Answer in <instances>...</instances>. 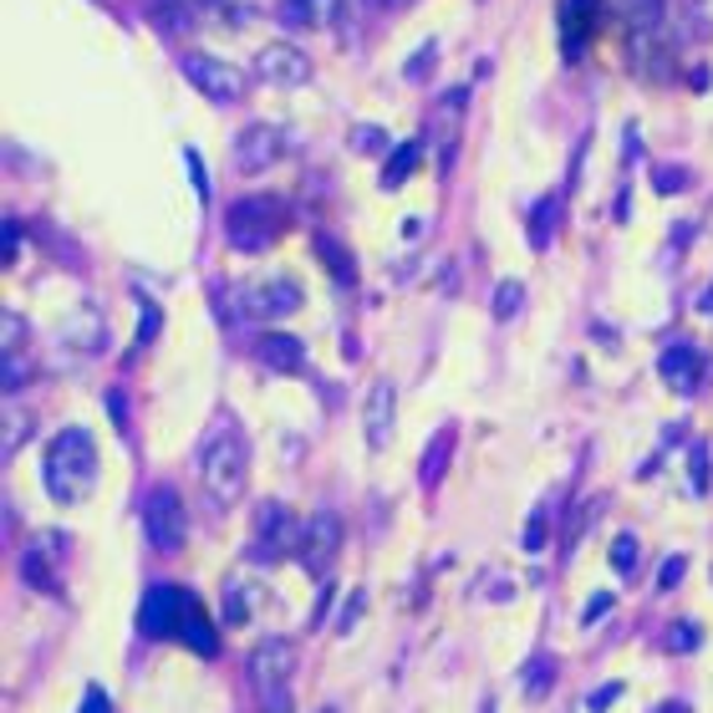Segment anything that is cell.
I'll use <instances>...</instances> for the list:
<instances>
[{
    "label": "cell",
    "mask_w": 713,
    "mask_h": 713,
    "mask_svg": "<svg viewBox=\"0 0 713 713\" xmlns=\"http://www.w3.org/2000/svg\"><path fill=\"white\" fill-rule=\"evenodd\" d=\"M97 479V444L87 428H61L47 448V489L57 505H77Z\"/></svg>",
    "instance_id": "obj_2"
},
{
    "label": "cell",
    "mask_w": 713,
    "mask_h": 713,
    "mask_svg": "<svg viewBox=\"0 0 713 713\" xmlns=\"http://www.w3.org/2000/svg\"><path fill=\"white\" fill-rule=\"evenodd\" d=\"M657 377H663L673 393H699L703 377H709V357H703V347H693V341H673V347H663V357H657Z\"/></svg>",
    "instance_id": "obj_12"
},
{
    "label": "cell",
    "mask_w": 713,
    "mask_h": 713,
    "mask_svg": "<svg viewBox=\"0 0 713 713\" xmlns=\"http://www.w3.org/2000/svg\"><path fill=\"white\" fill-rule=\"evenodd\" d=\"M286 219L290 215L276 194H245V199H235V205L225 209V235H230L235 250L260 255L286 235Z\"/></svg>",
    "instance_id": "obj_3"
},
{
    "label": "cell",
    "mask_w": 713,
    "mask_h": 713,
    "mask_svg": "<svg viewBox=\"0 0 713 713\" xmlns=\"http://www.w3.org/2000/svg\"><path fill=\"white\" fill-rule=\"evenodd\" d=\"M606 606H612V596H606V592H596V596H592V606H586V622L606 617Z\"/></svg>",
    "instance_id": "obj_43"
},
{
    "label": "cell",
    "mask_w": 713,
    "mask_h": 713,
    "mask_svg": "<svg viewBox=\"0 0 713 713\" xmlns=\"http://www.w3.org/2000/svg\"><path fill=\"white\" fill-rule=\"evenodd\" d=\"M301 535H306V525L296 521L280 499H266V505H260V521H255V556H260V566L280 561L286 551H301Z\"/></svg>",
    "instance_id": "obj_8"
},
{
    "label": "cell",
    "mask_w": 713,
    "mask_h": 713,
    "mask_svg": "<svg viewBox=\"0 0 713 713\" xmlns=\"http://www.w3.org/2000/svg\"><path fill=\"white\" fill-rule=\"evenodd\" d=\"M26 428H31V418H26V413L16 408V403H6V448H0V454H6V459H11L16 448L26 444Z\"/></svg>",
    "instance_id": "obj_29"
},
{
    "label": "cell",
    "mask_w": 713,
    "mask_h": 713,
    "mask_svg": "<svg viewBox=\"0 0 713 713\" xmlns=\"http://www.w3.org/2000/svg\"><path fill=\"white\" fill-rule=\"evenodd\" d=\"M255 77L266 87H306L311 82V57L301 47H290V41H270L255 57Z\"/></svg>",
    "instance_id": "obj_10"
},
{
    "label": "cell",
    "mask_w": 713,
    "mask_h": 713,
    "mask_svg": "<svg viewBox=\"0 0 713 713\" xmlns=\"http://www.w3.org/2000/svg\"><path fill=\"white\" fill-rule=\"evenodd\" d=\"M337 551H341V521L331 509H321V515L306 521V535H301V551H296V556H301V566L311 571V576H327Z\"/></svg>",
    "instance_id": "obj_13"
},
{
    "label": "cell",
    "mask_w": 713,
    "mask_h": 713,
    "mask_svg": "<svg viewBox=\"0 0 713 713\" xmlns=\"http://www.w3.org/2000/svg\"><path fill=\"white\" fill-rule=\"evenodd\" d=\"M683 571H689V561H683V556H667V566H663V586H677V581H683Z\"/></svg>",
    "instance_id": "obj_42"
},
{
    "label": "cell",
    "mask_w": 713,
    "mask_h": 713,
    "mask_svg": "<svg viewBox=\"0 0 713 713\" xmlns=\"http://www.w3.org/2000/svg\"><path fill=\"white\" fill-rule=\"evenodd\" d=\"M82 713H112L108 693H102V689H87V699H82Z\"/></svg>",
    "instance_id": "obj_40"
},
{
    "label": "cell",
    "mask_w": 713,
    "mask_h": 713,
    "mask_svg": "<svg viewBox=\"0 0 713 713\" xmlns=\"http://www.w3.org/2000/svg\"><path fill=\"white\" fill-rule=\"evenodd\" d=\"M699 637L703 632L693 627V622H673V627H667V653H693V647H699Z\"/></svg>",
    "instance_id": "obj_30"
},
{
    "label": "cell",
    "mask_w": 713,
    "mask_h": 713,
    "mask_svg": "<svg viewBox=\"0 0 713 713\" xmlns=\"http://www.w3.org/2000/svg\"><path fill=\"white\" fill-rule=\"evenodd\" d=\"M424 164V148L418 143H398L393 154H387V169H383V189H398L403 179H408L413 169Z\"/></svg>",
    "instance_id": "obj_23"
},
{
    "label": "cell",
    "mask_w": 713,
    "mask_h": 713,
    "mask_svg": "<svg viewBox=\"0 0 713 713\" xmlns=\"http://www.w3.org/2000/svg\"><path fill=\"white\" fill-rule=\"evenodd\" d=\"M653 184H657L663 194H677L683 184H689V174H683V169H653Z\"/></svg>",
    "instance_id": "obj_35"
},
{
    "label": "cell",
    "mask_w": 713,
    "mask_h": 713,
    "mask_svg": "<svg viewBox=\"0 0 713 713\" xmlns=\"http://www.w3.org/2000/svg\"><path fill=\"white\" fill-rule=\"evenodd\" d=\"M387 6H403V0H387Z\"/></svg>",
    "instance_id": "obj_46"
},
{
    "label": "cell",
    "mask_w": 713,
    "mask_h": 713,
    "mask_svg": "<svg viewBox=\"0 0 713 713\" xmlns=\"http://www.w3.org/2000/svg\"><path fill=\"white\" fill-rule=\"evenodd\" d=\"M521 545H525V551H541V545H545V515H531V525H525Z\"/></svg>",
    "instance_id": "obj_37"
},
{
    "label": "cell",
    "mask_w": 713,
    "mask_h": 713,
    "mask_svg": "<svg viewBox=\"0 0 713 713\" xmlns=\"http://www.w3.org/2000/svg\"><path fill=\"white\" fill-rule=\"evenodd\" d=\"M693 6H703V0H693Z\"/></svg>",
    "instance_id": "obj_47"
},
{
    "label": "cell",
    "mask_w": 713,
    "mask_h": 713,
    "mask_svg": "<svg viewBox=\"0 0 713 713\" xmlns=\"http://www.w3.org/2000/svg\"><path fill=\"white\" fill-rule=\"evenodd\" d=\"M347 0H280V21L296 31H337Z\"/></svg>",
    "instance_id": "obj_17"
},
{
    "label": "cell",
    "mask_w": 713,
    "mask_h": 713,
    "mask_svg": "<svg viewBox=\"0 0 713 713\" xmlns=\"http://www.w3.org/2000/svg\"><path fill=\"white\" fill-rule=\"evenodd\" d=\"M102 337H108V327H102V316H97L92 306H87V311H72V321L61 327V341L72 351H87V357L102 351Z\"/></svg>",
    "instance_id": "obj_19"
},
{
    "label": "cell",
    "mask_w": 713,
    "mask_h": 713,
    "mask_svg": "<svg viewBox=\"0 0 713 713\" xmlns=\"http://www.w3.org/2000/svg\"><path fill=\"white\" fill-rule=\"evenodd\" d=\"M290 667L296 653L286 637H266L250 653V693L260 713H290Z\"/></svg>",
    "instance_id": "obj_5"
},
{
    "label": "cell",
    "mask_w": 713,
    "mask_h": 713,
    "mask_svg": "<svg viewBox=\"0 0 713 713\" xmlns=\"http://www.w3.org/2000/svg\"><path fill=\"white\" fill-rule=\"evenodd\" d=\"M108 408H112V418H118V424H128V403H122V393H108Z\"/></svg>",
    "instance_id": "obj_44"
},
{
    "label": "cell",
    "mask_w": 713,
    "mask_h": 713,
    "mask_svg": "<svg viewBox=\"0 0 713 713\" xmlns=\"http://www.w3.org/2000/svg\"><path fill=\"white\" fill-rule=\"evenodd\" d=\"M367 606V592H351L347 596V612H341V622H337V632H351V622H357V612Z\"/></svg>",
    "instance_id": "obj_38"
},
{
    "label": "cell",
    "mask_w": 713,
    "mask_h": 713,
    "mask_svg": "<svg viewBox=\"0 0 713 713\" xmlns=\"http://www.w3.org/2000/svg\"><path fill=\"white\" fill-rule=\"evenodd\" d=\"M148 21L169 37H184V31H194V6L189 0H148Z\"/></svg>",
    "instance_id": "obj_22"
},
{
    "label": "cell",
    "mask_w": 713,
    "mask_h": 713,
    "mask_svg": "<svg viewBox=\"0 0 713 713\" xmlns=\"http://www.w3.org/2000/svg\"><path fill=\"white\" fill-rule=\"evenodd\" d=\"M138 627H143V637L184 642V647L199 657L219 653L215 627H209V617H205V602L194 592H184V586H148L143 606H138Z\"/></svg>",
    "instance_id": "obj_1"
},
{
    "label": "cell",
    "mask_w": 713,
    "mask_h": 713,
    "mask_svg": "<svg viewBox=\"0 0 713 713\" xmlns=\"http://www.w3.org/2000/svg\"><path fill=\"white\" fill-rule=\"evenodd\" d=\"M521 306H525V286H521V280H499V286H495V306H489V311H495V321H515V316H521Z\"/></svg>",
    "instance_id": "obj_27"
},
{
    "label": "cell",
    "mask_w": 713,
    "mask_h": 713,
    "mask_svg": "<svg viewBox=\"0 0 713 713\" xmlns=\"http://www.w3.org/2000/svg\"><path fill=\"white\" fill-rule=\"evenodd\" d=\"M290 138L280 133L276 122H250L240 138H235V169L240 174H266L270 164H280Z\"/></svg>",
    "instance_id": "obj_11"
},
{
    "label": "cell",
    "mask_w": 713,
    "mask_h": 713,
    "mask_svg": "<svg viewBox=\"0 0 713 713\" xmlns=\"http://www.w3.org/2000/svg\"><path fill=\"white\" fill-rule=\"evenodd\" d=\"M617 699H622V683H606V689H596V693H592V709L602 713L606 703H617Z\"/></svg>",
    "instance_id": "obj_41"
},
{
    "label": "cell",
    "mask_w": 713,
    "mask_h": 713,
    "mask_svg": "<svg viewBox=\"0 0 713 713\" xmlns=\"http://www.w3.org/2000/svg\"><path fill=\"white\" fill-rule=\"evenodd\" d=\"M255 596H260V586H250V592L240 596V576H230V586H225V622H230V627H240V622H250V612H255Z\"/></svg>",
    "instance_id": "obj_26"
},
{
    "label": "cell",
    "mask_w": 713,
    "mask_h": 713,
    "mask_svg": "<svg viewBox=\"0 0 713 713\" xmlns=\"http://www.w3.org/2000/svg\"><path fill=\"white\" fill-rule=\"evenodd\" d=\"M657 713H689V703H663Z\"/></svg>",
    "instance_id": "obj_45"
},
{
    "label": "cell",
    "mask_w": 713,
    "mask_h": 713,
    "mask_svg": "<svg viewBox=\"0 0 713 713\" xmlns=\"http://www.w3.org/2000/svg\"><path fill=\"white\" fill-rule=\"evenodd\" d=\"M184 77H189L194 92H205L209 102H219V108H230V102H240L245 97V72L240 67H230V61L219 57H184Z\"/></svg>",
    "instance_id": "obj_9"
},
{
    "label": "cell",
    "mask_w": 713,
    "mask_h": 713,
    "mask_svg": "<svg viewBox=\"0 0 713 713\" xmlns=\"http://www.w3.org/2000/svg\"><path fill=\"white\" fill-rule=\"evenodd\" d=\"M606 0H561V31H566V57H581L586 41L602 31Z\"/></svg>",
    "instance_id": "obj_15"
},
{
    "label": "cell",
    "mask_w": 713,
    "mask_h": 713,
    "mask_svg": "<svg viewBox=\"0 0 713 713\" xmlns=\"http://www.w3.org/2000/svg\"><path fill=\"white\" fill-rule=\"evenodd\" d=\"M351 148H357V154H383L387 133L383 128H363V122H357V128H351Z\"/></svg>",
    "instance_id": "obj_31"
},
{
    "label": "cell",
    "mask_w": 713,
    "mask_h": 713,
    "mask_svg": "<svg viewBox=\"0 0 713 713\" xmlns=\"http://www.w3.org/2000/svg\"><path fill=\"white\" fill-rule=\"evenodd\" d=\"M556 230H561V194H545L541 205L531 209V250H551V240H556Z\"/></svg>",
    "instance_id": "obj_21"
},
{
    "label": "cell",
    "mask_w": 713,
    "mask_h": 713,
    "mask_svg": "<svg viewBox=\"0 0 713 713\" xmlns=\"http://www.w3.org/2000/svg\"><path fill=\"white\" fill-rule=\"evenodd\" d=\"M189 6L205 16H235V0H189Z\"/></svg>",
    "instance_id": "obj_39"
},
{
    "label": "cell",
    "mask_w": 713,
    "mask_h": 713,
    "mask_svg": "<svg viewBox=\"0 0 713 713\" xmlns=\"http://www.w3.org/2000/svg\"><path fill=\"white\" fill-rule=\"evenodd\" d=\"M622 26H627V57L637 72L653 67V51L663 41V0H617Z\"/></svg>",
    "instance_id": "obj_7"
},
{
    "label": "cell",
    "mask_w": 713,
    "mask_h": 713,
    "mask_svg": "<svg viewBox=\"0 0 713 713\" xmlns=\"http://www.w3.org/2000/svg\"><path fill=\"white\" fill-rule=\"evenodd\" d=\"M448 464H454V428H438V434L428 438L424 464H418V484H424V489H438L444 474H448Z\"/></svg>",
    "instance_id": "obj_20"
},
{
    "label": "cell",
    "mask_w": 713,
    "mask_h": 713,
    "mask_svg": "<svg viewBox=\"0 0 713 713\" xmlns=\"http://www.w3.org/2000/svg\"><path fill=\"white\" fill-rule=\"evenodd\" d=\"M551 683H556V657L535 653L531 663H525V699H545V693H551Z\"/></svg>",
    "instance_id": "obj_24"
},
{
    "label": "cell",
    "mask_w": 713,
    "mask_h": 713,
    "mask_svg": "<svg viewBox=\"0 0 713 713\" xmlns=\"http://www.w3.org/2000/svg\"><path fill=\"white\" fill-rule=\"evenodd\" d=\"M143 531H148V545H154V551H164V556H179V551H184V535H189V525H184V505H179V495H174L169 484L148 489V499H143Z\"/></svg>",
    "instance_id": "obj_6"
},
{
    "label": "cell",
    "mask_w": 713,
    "mask_h": 713,
    "mask_svg": "<svg viewBox=\"0 0 713 713\" xmlns=\"http://www.w3.org/2000/svg\"><path fill=\"white\" fill-rule=\"evenodd\" d=\"M301 301H306L301 286H296V280H286V276L255 280V286H245V290H240V306H245L250 316H290Z\"/></svg>",
    "instance_id": "obj_14"
},
{
    "label": "cell",
    "mask_w": 713,
    "mask_h": 713,
    "mask_svg": "<svg viewBox=\"0 0 713 713\" xmlns=\"http://www.w3.org/2000/svg\"><path fill=\"white\" fill-rule=\"evenodd\" d=\"M21 576L37 586V592H57V576H51V566H47V556H41V545H31L21 556Z\"/></svg>",
    "instance_id": "obj_28"
},
{
    "label": "cell",
    "mask_w": 713,
    "mask_h": 713,
    "mask_svg": "<svg viewBox=\"0 0 713 713\" xmlns=\"http://www.w3.org/2000/svg\"><path fill=\"white\" fill-rule=\"evenodd\" d=\"M21 337H26L21 316H16V311H6V347H0V357H11V351H21Z\"/></svg>",
    "instance_id": "obj_34"
},
{
    "label": "cell",
    "mask_w": 713,
    "mask_h": 713,
    "mask_svg": "<svg viewBox=\"0 0 713 713\" xmlns=\"http://www.w3.org/2000/svg\"><path fill=\"white\" fill-rule=\"evenodd\" d=\"M689 474H693V495H703V474H709V448L703 444H693V459H689Z\"/></svg>",
    "instance_id": "obj_33"
},
{
    "label": "cell",
    "mask_w": 713,
    "mask_h": 713,
    "mask_svg": "<svg viewBox=\"0 0 713 713\" xmlns=\"http://www.w3.org/2000/svg\"><path fill=\"white\" fill-rule=\"evenodd\" d=\"M612 561H617L622 576H632V571H637V541H632V535H617V541H612Z\"/></svg>",
    "instance_id": "obj_32"
},
{
    "label": "cell",
    "mask_w": 713,
    "mask_h": 713,
    "mask_svg": "<svg viewBox=\"0 0 713 713\" xmlns=\"http://www.w3.org/2000/svg\"><path fill=\"white\" fill-rule=\"evenodd\" d=\"M316 255H321V260H331V270H337L341 286H351V280H357V260L341 250L337 235H321V240H316Z\"/></svg>",
    "instance_id": "obj_25"
},
{
    "label": "cell",
    "mask_w": 713,
    "mask_h": 713,
    "mask_svg": "<svg viewBox=\"0 0 713 713\" xmlns=\"http://www.w3.org/2000/svg\"><path fill=\"white\" fill-rule=\"evenodd\" d=\"M199 474H205V495L215 499L219 509L240 505L245 495V474H250V444L240 434H219L215 444L205 448L199 459Z\"/></svg>",
    "instance_id": "obj_4"
},
{
    "label": "cell",
    "mask_w": 713,
    "mask_h": 713,
    "mask_svg": "<svg viewBox=\"0 0 713 713\" xmlns=\"http://www.w3.org/2000/svg\"><path fill=\"white\" fill-rule=\"evenodd\" d=\"M393 418H398V387L393 383H377L367 393V413H363V434H367V448L383 454L393 444Z\"/></svg>",
    "instance_id": "obj_16"
},
{
    "label": "cell",
    "mask_w": 713,
    "mask_h": 713,
    "mask_svg": "<svg viewBox=\"0 0 713 713\" xmlns=\"http://www.w3.org/2000/svg\"><path fill=\"white\" fill-rule=\"evenodd\" d=\"M184 164H189V174H194V189H199V199H209V174L199 169V154H194V148H184Z\"/></svg>",
    "instance_id": "obj_36"
},
{
    "label": "cell",
    "mask_w": 713,
    "mask_h": 713,
    "mask_svg": "<svg viewBox=\"0 0 713 713\" xmlns=\"http://www.w3.org/2000/svg\"><path fill=\"white\" fill-rule=\"evenodd\" d=\"M255 357L270 367V373H306V347L301 337H290V331H266V337L255 341Z\"/></svg>",
    "instance_id": "obj_18"
}]
</instances>
